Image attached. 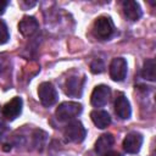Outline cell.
<instances>
[{
  "label": "cell",
  "instance_id": "obj_1",
  "mask_svg": "<svg viewBox=\"0 0 156 156\" xmlns=\"http://www.w3.org/2000/svg\"><path fill=\"white\" fill-rule=\"evenodd\" d=\"M113 32H115V26L110 17L100 16L95 20L94 26H93V34L98 39L106 40L113 34Z\"/></svg>",
  "mask_w": 156,
  "mask_h": 156
},
{
  "label": "cell",
  "instance_id": "obj_2",
  "mask_svg": "<svg viewBox=\"0 0 156 156\" xmlns=\"http://www.w3.org/2000/svg\"><path fill=\"white\" fill-rule=\"evenodd\" d=\"M83 106L79 102L74 101H65L60 104L56 108V117L60 121H71L80 115Z\"/></svg>",
  "mask_w": 156,
  "mask_h": 156
},
{
  "label": "cell",
  "instance_id": "obj_3",
  "mask_svg": "<svg viewBox=\"0 0 156 156\" xmlns=\"http://www.w3.org/2000/svg\"><path fill=\"white\" fill-rule=\"evenodd\" d=\"M63 135L68 141L72 143H82L85 139L87 130L84 126L79 121H72L69 122L63 130Z\"/></svg>",
  "mask_w": 156,
  "mask_h": 156
},
{
  "label": "cell",
  "instance_id": "obj_4",
  "mask_svg": "<svg viewBox=\"0 0 156 156\" xmlns=\"http://www.w3.org/2000/svg\"><path fill=\"white\" fill-rule=\"evenodd\" d=\"M38 96H39V100L40 102L49 107V106H52L56 101H57V91L55 89V87L50 83V82H44L39 85L38 88Z\"/></svg>",
  "mask_w": 156,
  "mask_h": 156
},
{
  "label": "cell",
  "instance_id": "obj_5",
  "mask_svg": "<svg viewBox=\"0 0 156 156\" xmlns=\"http://www.w3.org/2000/svg\"><path fill=\"white\" fill-rule=\"evenodd\" d=\"M111 95V89L110 87L105 85V84H100L96 85L91 93V98H90V102L93 106L95 107H102L104 105L107 104L108 99Z\"/></svg>",
  "mask_w": 156,
  "mask_h": 156
},
{
  "label": "cell",
  "instance_id": "obj_6",
  "mask_svg": "<svg viewBox=\"0 0 156 156\" xmlns=\"http://www.w3.org/2000/svg\"><path fill=\"white\" fill-rule=\"evenodd\" d=\"M127 76V61L123 57H116L110 63V77L115 82H121Z\"/></svg>",
  "mask_w": 156,
  "mask_h": 156
},
{
  "label": "cell",
  "instance_id": "obj_7",
  "mask_svg": "<svg viewBox=\"0 0 156 156\" xmlns=\"http://www.w3.org/2000/svg\"><path fill=\"white\" fill-rule=\"evenodd\" d=\"M84 80H85L84 76L82 78H79L78 76H72V77L67 78L65 82V93L68 96H73V98L80 96L82 91H83Z\"/></svg>",
  "mask_w": 156,
  "mask_h": 156
},
{
  "label": "cell",
  "instance_id": "obj_8",
  "mask_svg": "<svg viewBox=\"0 0 156 156\" xmlns=\"http://www.w3.org/2000/svg\"><path fill=\"white\" fill-rule=\"evenodd\" d=\"M143 145V135L138 132H130L126 135L123 140V149L127 154H136L139 152Z\"/></svg>",
  "mask_w": 156,
  "mask_h": 156
},
{
  "label": "cell",
  "instance_id": "obj_9",
  "mask_svg": "<svg viewBox=\"0 0 156 156\" xmlns=\"http://www.w3.org/2000/svg\"><path fill=\"white\" fill-rule=\"evenodd\" d=\"M22 105H23V101H22L21 98L16 96V98L11 99L7 104H5V106L2 108L4 117H6L10 121L16 119L22 112Z\"/></svg>",
  "mask_w": 156,
  "mask_h": 156
},
{
  "label": "cell",
  "instance_id": "obj_10",
  "mask_svg": "<svg viewBox=\"0 0 156 156\" xmlns=\"http://www.w3.org/2000/svg\"><path fill=\"white\" fill-rule=\"evenodd\" d=\"M115 112H116V115L121 119H128L130 117V113H132L130 104H129L128 99L122 93H119L116 96V100H115Z\"/></svg>",
  "mask_w": 156,
  "mask_h": 156
},
{
  "label": "cell",
  "instance_id": "obj_11",
  "mask_svg": "<svg viewBox=\"0 0 156 156\" xmlns=\"http://www.w3.org/2000/svg\"><path fill=\"white\" fill-rule=\"evenodd\" d=\"M38 28H39V23L33 16H24L18 23V30L24 37L33 35L38 30Z\"/></svg>",
  "mask_w": 156,
  "mask_h": 156
},
{
  "label": "cell",
  "instance_id": "obj_12",
  "mask_svg": "<svg viewBox=\"0 0 156 156\" xmlns=\"http://www.w3.org/2000/svg\"><path fill=\"white\" fill-rule=\"evenodd\" d=\"M122 9H123L124 16L129 21H138L141 17V15H143V11H141L140 5L136 1H133V0H126V1H123Z\"/></svg>",
  "mask_w": 156,
  "mask_h": 156
},
{
  "label": "cell",
  "instance_id": "obj_13",
  "mask_svg": "<svg viewBox=\"0 0 156 156\" xmlns=\"http://www.w3.org/2000/svg\"><path fill=\"white\" fill-rule=\"evenodd\" d=\"M113 143H115V138L112 134L110 133L102 134L95 143V152L100 156H104L111 150V147L113 146Z\"/></svg>",
  "mask_w": 156,
  "mask_h": 156
},
{
  "label": "cell",
  "instance_id": "obj_14",
  "mask_svg": "<svg viewBox=\"0 0 156 156\" xmlns=\"http://www.w3.org/2000/svg\"><path fill=\"white\" fill-rule=\"evenodd\" d=\"M90 117H91V121L93 123L100 128V129H105L110 126L111 123V117L110 115L106 112V111H101V110H94L91 113H90Z\"/></svg>",
  "mask_w": 156,
  "mask_h": 156
},
{
  "label": "cell",
  "instance_id": "obj_15",
  "mask_svg": "<svg viewBox=\"0 0 156 156\" xmlns=\"http://www.w3.org/2000/svg\"><path fill=\"white\" fill-rule=\"evenodd\" d=\"M141 74L145 79H149L151 82L155 80V61H154V58H149L144 62Z\"/></svg>",
  "mask_w": 156,
  "mask_h": 156
},
{
  "label": "cell",
  "instance_id": "obj_16",
  "mask_svg": "<svg viewBox=\"0 0 156 156\" xmlns=\"http://www.w3.org/2000/svg\"><path fill=\"white\" fill-rule=\"evenodd\" d=\"M10 39V33L7 29V26L4 21H0V45L6 44Z\"/></svg>",
  "mask_w": 156,
  "mask_h": 156
},
{
  "label": "cell",
  "instance_id": "obj_17",
  "mask_svg": "<svg viewBox=\"0 0 156 156\" xmlns=\"http://www.w3.org/2000/svg\"><path fill=\"white\" fill-rule=\"evenodd\" d=\"M104 69H105V66H104V62L100 60V58H96V60H94L91 63H90V71L93 72V73H101V72H104Z\"/></svg>",
  "mask_w": 156,
  "mask_h": 156
},
{
  "label": "cell",
  "instance_id": "obj_18",
  "mask_svg": "<svg viewBox=\"0 0 156 156\" xmlns=\"http://www.w3.org/2000/svg\"><path fill=\"white\" fill-rule=\"evenodd\" d=\"M7 5H9V1H6V0H0V15H2V13L5 12Z\"/></svg>",
  "mask_w": 156,
  "mask_h": 156
},
{
  "label": "cell",
  "instance_id": "obj_19",
  "mask_svg": "<svg viewBox=\"0 0 156 156\" xmlns=\"http://www.w3.org/2000/svg\"><path fill=\"white\" fill-rule=\"evenodd\" d=\"M104 156H121V154L117 152V151H108V152L105 154Z\"/></svg>",
  "mask_w": 156,
  "mask_h": 156
},
{
  "label": "cell",
  "instance_id": "obj_20",
  "mask_svg": "<svg viewBox=\"0 0 156 156\" xmlns=\"http://www.w3.org/2000/svg\"><path fill=\"white\" fill-rule=\"evenodd\" d=\"M2 67H4V58L0 56V69H1Z\"/></svg>",
  "mask_w": 156,
  "mask_h": 156
}]
</instances>
